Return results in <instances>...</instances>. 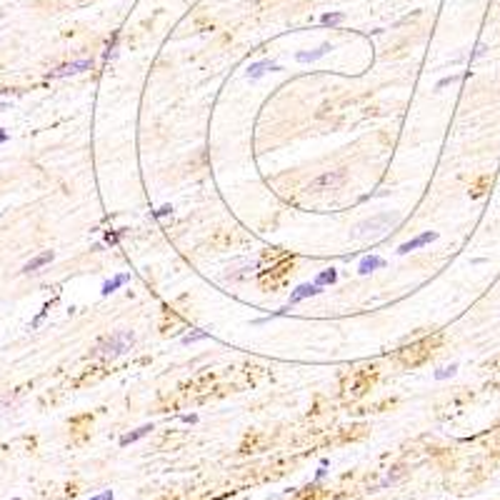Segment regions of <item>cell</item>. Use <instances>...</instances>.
<instances>
[{
    "mask_svg": "<svg viewBox=\"0 0 500 500\" xmlns=\"http://www.w3.org/2000/svg\"><path fill=\"white\" fill-rule=\"evenodd\" d=\"M133 340H135V335L130 330H120V333H113V335L103 338L95 350H98V355H103V358H118L130 350Z\"/></svg>",
    "mask_w": 500,
    "mask_h": 500,
    "instance_id": "obj_1",
    "label": "cell"
},
{
    "mask_svg": "<svg viewBox=\"0 0 500 500\" xmlns=\"http://www.w3.org/2000/svg\"><path fill=\"white\" fill-rule=\"evenodd\" d=\"M345 180V170H330V173H323L318 175L313 183H310V190L313 193H323V190H338Z\"/></svg>",
    "mask_w": 500,
    "mask_h": 500,
    "instance_id": "obj_2",
    "label": "cell"
},
{
    "mask_svg": "<svg viewBox=\"0 0 500 500\" xmlns=\"http://www.w3.org/2000/svg\"><path fill=\"white\" fill-rule=\"evenodd\" d=\"M398 218L390 213H383V215H375V218H370V220H365L360 228H358V235H368V233H378V230H383V228H388V225H393Z\"/></svg>",
    "mask_w": 500,
    "mask_h": 500,
    "instance_id": "obj_3",
    "label": "cell"
},
{
    "mask_svg": "<svg viewBox=\"0 0 500 500\" xmlns=\"http://www.w3.org/2000/svg\"><path fill=\"white\" fill-rule=\"evenodd\" d=\"M433 240H438V233H435V230H428V233H423V235H418V238H413V240L403 243V245L398 248V253H400V255H408L410 250H418V248L428 245V243H433Z\"/></svg>",
    "mask_w": 500,
    "mask_h": 500,
    "instance_id": "obj_4",
    "label": "cell"
},
{
    "mask_svg": "<svg viewBox=\"0 0 500 500\" xmlns=\"http://www.w3.org/2000/svg\"><path fill=\"white\" fill-rule=\"evenodd\" d=\"M93 68V60H75V63H68V65H60L55 70L50 73V78H65V75H75V73H83V70H90Z\"/></svg>",
    "mask_w": 500,
    "mask_h": 500,
    "instance_id": "obj_5",
    "label": "cell"
},
{
    "mask_svg": "<svg viewBox=\"0 0 500 500\" xmlns=\"http://www.w3.org/2000/svg\"><path fill=\"white\" fill-rule=\"evenodd\" d=\"M323 293V288L315 285V283H305V285H298L293 290V295H290V300H288V305H295V303H300V300H305V298H313V295H320Z\"/></svg>",
    "mask_w": 500,
    "mask_h": 500,
    "instance_id": "obj_6",
    "label": "cell"
},
{
    "mask_svg": "<svg viewBox=\"0 0 500 500\" xmlns=\"http://www.w3.org/2000/svg\"><path fill=\"white\" fill-rule=\"evenodd\" d=\"M330 50H333V45H330V43H323L320 48H315V50H310V53H298L295 60H298V63H315V60H320V58H323L325 53H330Z\"/></svg>",
    "mask_w": 500,
    "mask_h": 500,
    "instance_id": "obj_7",
    "label": "cell"
},
{
    "mask_svg": "<svg viewBox=\"0 0 500 500\" xmlns=\"http://www.w3.org/2000/svg\"><path fill=\"white\" fill-rule=\"evenodd\" d=\"M380 268H385V260H383V258H378V255H365V258L360 260V265H358V273H360V275H368V273L380 270Z\"/></svg>",
    "mask_w": 500,
    "mask_h": 500,
    "instance_id": "obj_8",
    "label": "cell"
},
{
    "mask_svg": "<svg viewBox=\"0 0 500 500\" xmlns=\"http://www.w3.org/2000/svg\"><path fill=\"white\" fill-rule=\"evenodd\" d=\"M265 70H280L273 60H260V63H253L250 68H248V80H258V78H263L265 75Z\"/></svg>",
    "mask_w": 500,
    "mask_h": 500,
    "instance_id": "obj_9",
    "label": "cell"
},
{
    "mask_svg": "<svg viewBox=\"0 0 500 500\" xmlns=\"http://www.w3.org/2000/svg\"><path fill=\"white\" fill-rule=\"evenodd\" d=\"M55 258V253L53 250H45V253H40V255H35L30 263H25V268H23V273H35V270H40L43 265H48L50 260Z\"/></svg>",
    "mask_w": 500,
    "mask_h": 500,
    "instance_id": "obj_10",
    "label": "cell"
},
{
    "mask_svg": "<svg viewBox=\"0 0 500 500\" xmlns=\"http://www.w3.org/2000/svg\"><path fill=\"white\" fill-rule=\"evenodd\" d=\"M150 430H153V425H140V428H135L133 433H128V435H123V438H120V445L125 448V445H130V443L140 440V438H145Z\"/></svg>",
    "mask_w": 500,
    "mask_h": 500,
    "instance_id": "obj_11",
    "label": "cell"
},
{
    "mask_svg": "<svg viewBox=\"0 0 500 500\" xmlns=\"http://www.w3.org/2000/svg\"><path fill=\"white\" fill-rule=\"evenodd\" d=\"M128 278H130L128 273H120V275H115L113 280H108V283L103 285V290H100V293H103V295H110V293H115L120 285H125V283H128Z\"/></svg>",
    "mask_w": 500,
    "mask_h": 500,
    "instance_id": "obj_12",
    "label": "cell"
},
{
    "mask_svg": "<svg viewBox=\"0 0 500 500\" xmlns=\"http://www.w3.org/2000/svg\"><path fill=\"white\" fill-rule=\"evenodd\" d=\"M338 280V270L335 268H328V270H323V273H318L315 275V285H333Z\"/></svg>",
    "mask_w": 500,
    "mask_h": 500,
    "instance_id": "obj_13",
    "label": "cell"
},
{
    "mask_svg": "<svg viewBox=\"0 0 500 500\" xmlns=\"http://www.w3.org/2000/svg\"><path fill=\"white\" fill-rule=\"evenodd\" d=\"M345 20V15L343 13H325L323 18H320V23L323 25H338V23H343Z\"/></svg>",
    "mask_w": 500,
    "mask_h": 500,
    "instance_id": "obj_14",
    "label": "cell"
},
{
    "mask_svg": "<svg viewBox=\"0 0 500 500\" xmlns=\"http://www.w3.org/2000/svg\"><path fill=\"white\" fill-rule=\"evenodd\" d=\"M455 370H458V365L453 363V365H445V368H440L438 373H435V380H445V378H453L455 375Z\"/></svg>",
    "mask_w": 500,
    "mask_h": 500,
    "instance_id": "obj_15",
    "label": "cell"
},
{
    "mask_svg": "<svg viewBox=\"0 0 500 500\" xmlns=\"http://www.w3.org/2000/svg\"><path fill=\"white\" fill-rule=\"evenodd\" d=\"M205 338H208V335H205L203 330H195V333H188V335L183 338V343L190 345V343H198V340H205Z\"/></svg>",
    "mask_w": 500,
    "mask_h": 500,
    "instance_id": "obj_16",
    "label": "cell"
},
{
    "mask_svg": "<svg viewBox=\"0 0 500 500\" xmlns=\"http://www.w3.org/2000/svg\"><path fill=\"white\" fill-rule=\"evenodd\" d=\"M113 498H115V495H113V490H103L100 495H93L90 500H113Z\"/></svg>",
    "mask_w": 500,
    "mask_h": 500,
    "instance_id": "obj_17",
    "label": "cell"
},
{
    "mask_svg": "<svg viewBox=\"0 0 500 500\" xmlns=\"http://www.w3.org/2000/svg\"><path fill=\"white\" fill-rule=\"evenodd\" d=\"M458 78H460V75H450V78H443V80L438 83V88H445V85H450V83H455Z\"/></svg>",
    "mask_w": 500,
    "mask_h": 500,
    "instance_id": "obj_18",
    "label": "cell"
},
{
    "mask_svg": "<svg viewBox=\"0 0 500 500\" xmlns=\"http://www.w3.org/2000/svg\"><path fill=\"white\" fill-rule=\"evenodd\" d=\"M168 213H173V208H170V205H163V208H160L155 215H158V218H163V215H168Z\"/></svg>",
    "mask_w": 500,
    "mask_h": 500,
    "instance_id": "obj_19",
    "label": "cell"
},
{
    "mask_svg": "<svg viewBox=\"0 0 500 500\" xmlns=\"http://www.w3.org/2000/svg\"><path fill=\"white\" fill-rule=\"evenodd\" d=\"M5 138H8V133H3V130H0V143H3Z\"/></svg>",
    "mask_w": 500,
    "mask_h": 500,
    "instance_id": "obj_20",
    "label": "cell"
},
{
    "mask_svg": "<svg viewBox=\"0 0 500 500\" xmlns=\"http://www.w3.org/2000/svg\"><path fill=\"white\" fill-rule=\"evenodd\" d=\"M13 500H20V498H13Z\"/></svg>",
    "mask_w": 500,
    "mask_h": 500,
    "instance_id": "obj_21",
    "label": "cell"
}]
</instances>
